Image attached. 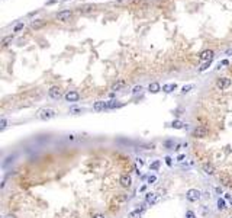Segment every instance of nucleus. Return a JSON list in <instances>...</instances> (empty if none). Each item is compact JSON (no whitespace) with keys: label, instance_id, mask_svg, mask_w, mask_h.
I'll use <instances>...</instances> for the list:
<instances>
[{"label":"nucleus","instance_id":"obj_1","mask_svg":"<svg viewBox=\"0 0 232 218\" xmlns=\"http://www.w3.org/2000/svg\"><path fill=\"white\" fill-rule=\"evenodd\" d=\"M57 113H55L54 109H50V108H42L38 111V118L42 119V121H48V119H52Z\"/></svg>","mask_w":232,"mask_h":218},{"label":"nucleus","instance_id":"obj_2","mask_svg":"<svg viewBox=\"0 0 232 218\" xmlns=\"http://www.w3.org/2000/svg\"><path fill=\"white\" fill-rule=\"evenodd\" d=\"M207 134H209V131H207V128H205V126H196V128L192 131V135H193L194 138H206Z\"/></svg>","mask_w":232,"mask_h":218},{"label":"nucleus","instance_id":"obj_3","mask_svg":"<svg viewBox=\"0 0 232 218\" xmlns=\"http://www.w3.org/2000/svg\"><path fill=\"white\" fill-rule=\"evenodd\" d=\"M186 198H187V201H190V202H196L200 199V192H199L197 189H189L187 193H186Z\"/></svg>","mask_w":232,"mask_h":218},{"label":"nucleus","instance_id":"obj_4","mask_svg":"<svg viewBox=\"0 0 232 218\" xmlns=\"http://www.w3.org/2000/svg\"><path fill=\"white\" fill-rule=\"evenodd\" d=\"M216 86H218V89H220V90H225V89H228L229 86H231V79H228V77H220V79H218V82H216Z\"/></svg>","mask_w":232,"mask_h":218},{"label":"nucleus","instance_id":"obj_5","mask_svg":"<svg viewBox=\"0 0 232 218\" xmlns=\"http://www.w3.org/2000/svg\"><path fill=\"white\" fill-rule=\"evenodd\" d=\"M71 16H73L71 10H61V12L57 15V19H58V21H61V22H67V21H70V19H71Z\"/></svg>","mask_w":232,"mask_h":218},{"label":"nucleus","instance_id":"obj_6","mask_svg":"<svg viewBox=\"0 0 232 218\" xmlns=\"http://www.w3.org/2000/svg\"><path fill=\"white\" fill-rule=\"evenodd\" d=\"M219 182L224 185V186H231V185H232V177L229 176L226 172H222L219 175Z\"/></svg>","mask_w":232,"mask_h":218},{"label":"nucleus","instance_id":"obj_7","mask_svg":"<svg viewBox=\"0 0 232 218\" xmlns=\"http://www.w3.org/2000/svg\"><path fill=\"white\" fill-rule=\"evenodd\" d=\"M199 58H200V61H212V60H213V51L212 50L202 51L200 55H199Z\"/></svg>","mask_w":232,"mask_h":218},{"label":"nucleus","instance_id":"obj_8","mask_svg":"<svg viewBox=\"0 0 232 218\" xmlns=\"http://www.w3.org/2000/svg\"><path fill=\"white\" fill-rule=\"evenodd\" d=\"M65 101L67 102H77L78 99H80V95H78V92H76V90H70V92L65 93Z\"/></svg>","mask_w":232,"mask_h":218},{"label":"nucleus","instance_id":"obj_9","mask_svg":"<svg viewBox=\"0 0 232 218\" xmlns=\"http://www.w3.org/2000/svg\"><path fill=\"white\" fill-rule=\"evenodd\" d=\"M48 95H50L51 99H54V101H58L59 97H61V90H59V87L54 86V87H51L50 90H48Z\"/></svg>","mask_w":232,"mask_h":218},{"label":"nucleus","instance_id":"obj_10","mask_svg":"<svg viewBox=\"0 0 232 218\" xmlns=\"http://www.w3.org/2000/svg\"><path fill=\"white\" fill-rule=\"evenodd\" d=\"M119 183L122 185L123 188H129V186H131V183H132V177L129 176V175H126V173H125V175H122V176H121V179H119Z\"/></svg>","mask_w":232,"mask_h":218},{"label":"nucleus","instance_id":"obj_11","mask_svg":"<svg viewBox=\"0 0 232 218\" xmlns=\"http://www.w3.org/2000/svg\"><path fill=\"white\" fill-rule=\"evenodd\" d=\"M93 109L96 111V112H100V111H106L107 109V102L105 101H97L94 105H93Z\"/></svg>","mask_w":232,"mask_h":218},{"label":"nucleus","instance_id":"obj_12","mask_svg":"<svg viewBox=\"0 0 232 218\" xmlns=\"http://www.w3.org/2000/svg\"><path fill=\"white\" fill-rule=\"evenodd\" d=\"M202 169L205 170V173H206V175H215V172H216L215 166H213V164H211V163H203Z\"/></svg>","mask_w":232,"mask_h":218},{"label":"nucleus","instance_id":"obj_13","mask_svg":"<svg viewBox=\"0 0 232 218\" xmlns=\"http://www.w3.org/2000/svg\"><path fill=\"white\" fill-rule=\"evenodd\" d=\"M177 89V84L176 83H168V84H164L163 86V90H164L165 93H171L173 90H176Z\"/></svg>","mask_w":232,"mask_h":218},{"label":"nucleus","instance_id":"obj_14","mask_svg":"<svg viewBox=\"0 0 232 218\" xmlns=\"http://www.w3.org/2000/svg\"><path fill=\"white\" fill-rule=\"evenodd\" d=\"M147 202L151 204V205H154V204L158 202V196H157L155 193H147Z\"/></svg>","mask_w":232,"mask_h":218},{"label":"nucleus","instance_id":"obj_15","mask_svg":"<svg viewBox=\"0 0 232 218\" xmlns=\"http://www.w3.org/2000/svg\"><path fill=\"white\" fill-rule=\"evenodd\" d=\"M148 90H149L151 93H158L161 90L160 83H151L149 86H148Z\"/></svg>","mask_w":232,"mask_h":218},{"label":"nucleus","instance_id":"obj_16","mask_svg":"<svg viewBox=\"0 0 232 218\" xmlns=\"http://www.w3.org/2000/svg\"><path fill=\"white\" fill-rule=\"evenodd\" d=\"M122 106V103L118 101H115V99H112V101L107 102V109H115V108H121Z\"/></svg>","mask_w":232,"mask_h":218},{"label":"nucleus","instance_id":"obj_17","mask_svg":"<svg viewBox=\"0 0 232 218\" xmlns=\"http://www.w3.org/2000/svg\"><path fill=\"white\" fill-rule=\"evenodd\" d=\"M184 125H186V124H183L182 121H173V122H171V126H173L174 130H183Z\"/></svg>","mask_w":232,"mask_h":218},{"label":"nucleus","instance_id":"obj_18","mask_svg":"<svg viewBox=\"0 0 232 218\" xmlns=\"http://www.w3.org/2000/svg\"><path fill=\"white\" fill-rule=\"evenodd\" d=\"M122 87H125V82H123V80H119V82H116V83L112 86V90H121Z\"/></svg>","mask_w":232,"mask_h":218},{"label":"nucleus","instance_id":"obj_19","mask_svg":"<svg viewBox=\"0 0 232 218\" xmlns=\"http://www.w3.org/2000/svg\"><path fill=\"white\" fill-rule=\"evenodd\" d=\"M144 214V208L142 210H135V211H132L131 214H129V217L131 218H141V215Z\"/></svg>","mask_w":232,"mask_h":218},{"label":"nucleus","instance_id":"obj_20","mask_svg":"<svg viewBox=\"0 0 232 218\" xmlns=\"http://www.w3.org/2000/svg\"><path fill=\"white\" fill-rule=\"evenodd\" d=\"M193 89H194V84H187V86H183L182 93H183V95H186V93H189L190 90H193Z\"/></svg>","mask_w":232,"mask_h":218},{"label":"nucleus","instance_id":"obj_21","mask_svg":"<svg viewBox=\"0 0 232 218\" xmlns=\"http://www.w3.org/2000/svg\"><path fill=\"white\" fill-rule=\"evenodd\" d=\"M13 39V35H9V37L3 38V41H2V44H3V47H7L9 45V42Z\"/></svg>","mask_w":232,"mask_h":218},{"label":"nucleus","instance_id":"obj_22","mask_svg":"<svg viewBox=\"0 0 232 218\" xmlns=\"http://www.w3.org/2000/svg\"><path fill=\"white\" fill-rule=\"evenodd\" d=\"M160 164H161V161H160V160H155L154 163H151V166H149V167H151L152 170H158V167H160Z\"/></svg>","mask_w":232,"mask_h":218},{"label":"nucleus","instance_id":"obj_23","mask_svg":"<svg viewBox=\"0 0 232 218\" xmlns=\"http://www.w3.org/2000/svg\"><path fill=\"white\" fill-rule=\"evenodd\" d=\"M21 29H23V22H19V23H16V25H15V29H13V32H19Z\"/></svg>","mask_w":232,"mask_h":218},{"label":"nucleus","instance_id":"obj_24","mask_svg":"<svg viewBox=\"0 0 232 218\" xmlns=\"http://www.w3.org/2000/svg\"><path fill=\"white\" fill-rule=\"evenodd\" d=\"M218 208H219V210H225V208H226L224 199H218Z\"/></svg>","mask_w":232,"mask_h":218},{"label":"nucleus","instance_id":"obj_25","mask_svg":"<svg viewBox=\"0 0 232 218\" xmlns=\"http://www.w3.org/2000/svg\"><path fill=\"white\" fill-rule=\"evenodd\" d=\"M186 218H196V214H194L193 211H187L186 212Z\"/></svg>","mask_w":232,"mask_h":218},{"label":"nucleus","instance_id":"obj_26","mask_svg":"<svg viewBox=\"0 0 232 218\" xmlns=\"http://www.w3.org/2000/svg\"><path fill=\"white\" fill-rule=\"evenodd\" d=\"M211 63H212V61H206V63L203 64V66H202V67H200V68H199V70H200V72H203V70H206V68L209 67V66H211Z\"/></svg>","mask_w":232,"mask_h":218},{"label":"nucleus","instance_id":"obj_27","mask_svg":"<svg viewBox=\"0 0 232 218\" xmlns=\"http://www.w3.org/2000/svg\"><path fill=\"white\" fill-rule=\"evenodd\" d=\"M141 90H142V87H141V86H135V87H134V90H132V93H134V95H136V93H139Z\"/></svg>","mask_w":232,"mask_h":218},{"label":"nucleus","instance_id":"obj_28","mask_svg":"<svg viewBox=\"0 0 232 218\" xmlns=\"http://www.w3.org/2000/svg\"><path fill=\"white\" fill-rule=\"evenodd\" d=\"M155 181H157L155 176H149V177H148V183H154Z\"/></svg>","mask_w":232,"mask_h":218},{"label":"nucleus","instance_id":"obj_29","mask_svg":"<svg viewBox=\"0 0 232 218\" xmlns=\"http://www.w3.org/2000/svg\"><path fill=\"white\" fill-rule=\"evenodd\" d=\"M42 25V22H32V28H38Z\"/></svg>","mask_w":232,"mask_h":218},{"label":"nucleus","instance_id":"obj_30","mask_svg":"<svg viewBox=\"0 0 232 218\" xmlns=\"http://www.w3.org/2000/svg\"><path fill=\"white\" fill-rule=\"evenodd\" d=\"M165 163H167V166H171V164H173V161H171V157H165Z\"/></svg>","mask_w":232,"mask_h":218},{"label":"nucleus","instance_id":"obj_31","mask_svg":"<svg viewBox=\"0 0 232 218\" xmlns=\"http://www.w3.org/2000/svg\"><path fill=\"white\" fill-rule=\"evenodd\" d=\"M228 64H229V61H228V60H224V61H222V63L219 64V67H220V66H228Z\"/></svg>","mask_w":232,"mask_h":218},{"label":"nucleus","instance_id":"obj_32","mask_svg":"<svg viewBox=\"0 0 232 218\" xmlns=\"http://www.w3.org/2000/svg\"><path fill=\"white\" fill-rule=\"evenodd\" d=\"M93 218H105V215H103V214H94V215H93Z\"/></svg>","mask_w":232,"mask_h":218},{"label":"nucleus","instance_id":"obj_33","mask_svg":"<svg viewBox=\"0 0 232 218\" xmlns=\"http://www.w3.org/2000/svg\"><path fill=\"white\" fill-rule=\"evenodd\" d=\"M136 164H138V167H141V166H142V164H144V161H142V160H141V159H138V161H136Z\"/></svg>","mask_w":232,"mask_h":218},{"label":"nucleus","instance_id":"obj_34","mask_svg":"<svg viewBox=\"0 0 232 218\" xmlns=\"http://www.w3.org/2000/svg\"><path fill=\"white\" fill-rule=\"evenodd\" d=\"M6 124H7V122H6V119H2V130L6 126Z\"/></svg>","mask_w":232,"mask_h":218},{"label":"nucleus","instance_id":"obj_35","mask_svg":"<svg viewBox=\"0 0 232 218\" xmlns=\"http://www.w3.org/2000/svg\"><path fill=\"white\" fill-rule=\"evenodd\" d=\"M177 160H178V161H182V160H184V156H183V154H180V156H178V157H177Z\"/></svg>","mask_w":232,"mask_h":218},{"label":"nucleus","instance_id":"obj_36","mask_svg":"<svg viewBox=\"0 0 232 218\" xmlns=\"http://www.w3.org/2000/svg\"><path fill=\"white\" fill-rule=\"evenodd\" d=\"M226 55H232V50H226Z\"/></svg>","mask_w":232,"mask_h":218},{"label":"nucleus","instance_id":"obj_37","mask_svg":"<svg viewBox=\"0 0 232 218\" xmlns=\"http://www.w3.org/2000/svg\"><path fill=\"white\" fill-rule=\"evenodd\" d=\"M216 192H218V193H222V188H216Z\"/></svg>","mask_w":232,"mask_h":218},{"label":"nucleus","instance_id":"obj_38","mask_svg":"<svg viewBox=\"0 0 232 218\" xmlns=\"http://www.w3.org/2000/svg\"><path fill=\"white\" fill-rule=\"evenodd\" d=\"M6 218H15V215H7Z\"/></svg>","mask_w":232,"mask_h":218},{"label":"nucleus","instance_id":"obj_39","mask_svg":"<svg viewBox=\"0 0 232 218\" xmlns=\"http://www.w3.org/2000/svg\"><path fill=\"white\" fill-rule=\"evenodd\" d=\"M63 2H68V0H63Z\"/></svg>","mask_w":232,"mask_h":218},{"label":"nucleus","instance_id":"obj_40","mask_svg":"<svg viewBox=\"0 0 232 218\" xmlns=\"http://www.w3.org/2000/svg\"><path fill=\"white\" fill-rule=\"evenodd\" d=\"M231 205H232V199H231Z\"/></svg>","mask_w":232,"mask_h":218},{"label":"nucleus","instance_id":"obj_41","mask_svg":"<svg viewBox=\"0 0 232 218\" xmlns=\"http://www.w3.org/2000/svg\"><path fill=\"white\" fill-rule=\"evenodd\" d=\"M231 218H232V217H231Z\"/></svg>","mask_w":232,"mask_h":218}]
</instances>
